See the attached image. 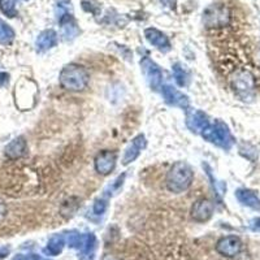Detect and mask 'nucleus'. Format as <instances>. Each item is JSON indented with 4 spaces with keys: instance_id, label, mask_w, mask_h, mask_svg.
Returning a JSON list of instances; mask_svg holds the SVG:
<instances>
[{
    "instance_id": "nucleus-1",
    "label": "nucleus",
    "mask_w": 260,
    "mask_h": 260,
    "mask_svg": "<svg viewBox=\"0 0 260 260\" xmlns=\"http://www.w3.org/2000/svg\"><path fill=\"white\" fill-rule=\"evenodd\" d=\"M192 180V172L189 166L183 162H177L169 172L168 178H167V185L171 191L181 192L186 190L190 186Z\"/></svg>"
},
{
    "instance_id": "nucleus-2",
    "label": "nucleus",
    "mask_w": 260,
    "mask_h": 260,
    "mask_svg": "<svg viewBox=\"0 0 260 260\" xmlns=\"http://www.w3.org/2000/svg\"><path fill=\"white\" fill-rule=\"evenodd\" d=\"M60 81L65 89L78 91V90H82L87 83V73L81 67L69 65V67H65L64 71L61 72Z\"/></svg>"
},
{
    "instance_id": "nucleus-3",
    "label": "nucleus",
    "mask_w": 260,
    "mask_h": 260,
    "mask_svg": "<svg viewBox=\"0 0 260 260\" xmlns=\"http://www.w3.org/2000/svg\"><path fill=\"white\" fill-rule=\"evenodd\" d=\"M204 24L208 27H224L231 24V11L222 4H213L203 13Z\"/></svg>"
},
{
    "instance_id": "nucleus-4",
    "label": "nucleus",
    "mask_w": 260,
    "mask_h": 260,
    "mask_svg": "<svg viewBox=\"0 0 260 260\" xmlns=\"http://www.w3.org/2000/svg\"><path fill=\"white\" fill-rule=\"evenodd\" d=\"M232 87L243 99L252 98L255 91L254 76L248 71H238L232 76Z\"/></svg>"
},
{
    "instance_id": "nucleus-5",
    "label": "nucleus",
    "mask_w": 260,
    "mask_h": 260,
    "mask_svg": "<svg viewBox=\"0 0 260 260\" xmlns=\"http://www.w3.org/2000/svg\"><path fill=\"white\" fill-rule=\"evenodd\" d=\"M203 136L211 141V142H215L216 145L222 146V147H231L232 143H233V138L231 136V132L228 130V127L225 126L221 122H217L216 125L211 127H206L204 129Z\"/></svg>"
},
{
    "instance_id": "nucleus-6",
    "label": "nucleus",
    "mask_w": 260,
    "mask_h": 260,
    "mask_svg": "<svg viewBox=\"0 0 260 260\" xmlns=\"http://www.w3.org/2000/svg\"><path fill=\"white\" fill-rule=\"evenodd\" d=\"M242 250V241L236 236H226L217 242L216 251L225 257H233Z\"/></svg>"
},
{
    "instance_id": "nucleus-7",
    "label": "nucleus",
    "mask_w": 260,
    "mask_h": 260,
    "mask_svg": "<svg viewBox=\"0 0 260 260\" xmlns=\"http://www.w3.org/2000/svg\"><path fill=\"white\" fill-rule=\"evenodd\" d=\"M212 213H213V204L211 203L210 201H207V199H201V201H198L194 206H192L191 215H192V219H194L195 221H199V222L207 221V220H210Z\"/></svg>"
},
{
    "instance_id": "nucleus-8",
    "label": "nucleus",
    "mask_w": 260,
    "mask_h": 260,
    "mask_svg": "<svg viewBox=\"0 0 260 260\" xmlns=\"http://www.w3.org/2000/svg\"><path fill=\"white\" fill-rule=\"evenodd\" d=\"M115 164V155L108 152V151H107V152H102V154L96 157V161H95L96 171L99 172V173H102V175H108V173L113 169Z\"/></svg>"
},
{
    "instance_id": "nucleus-9",
    "label": "nucleus",
    "mask_w": 260,
    "mask_h": 260,
    "mask_svg": "<svg viewBox=\"0 0 260 260\" xmlns=\"http://www.w3.org/2000/svg\"><path fill=\"white\" fill-rule=\"evenodd\" d=\"M26 150V143H25L24 138H16L15 141L9 143L6 147V155L9 159H18L25 154Z\"/></svg>"
},
{
    "instance_id": "nucleus-10",
    "label": "nucleus",
    "mask_w": 260,
    "mask_h": 260,
    "mask_svg": "<svg viewBox=\"0 0 260 260\" xmlns=\"http://www.w3.org/2000/svg\"><path fill=\"white\" fill-rule=\"evenodd\" d=\"M237 199L242 204L247 206L254 210H260V199L257 198L256 194L250 190H238L237 191Z\"/></svg>"
},
{
    "instance_id": "nucleus-11",
    "label": "nucleus",
    "mask_w": 260,
    "mask_h": 260,
    "mask_svg": "<svg viewBox=\"0 0 260 260\" xmlns=\"http://www.w3.org/2000/svg\"><path fill=\"white\" fill-rule=\"evenodd\" d=\"M57 42V36L56 32L53 30H46V31L41 32L37 39V46H38V50L43 51L47 50V48L53 47L56 45Z\"/></svg>"
},
{
    "instance_id": "nucleus-12",
    "label": "nucleus",
    "mask_w": 260,
    "mask_h": 260,
    "mask_svg": "<svg viewBox=\"0 0 260 260\" xmlns=\"http://www.w3.org/2000/svg\"><path fill=\"white\" fill-rule=\"evenodd\" d=\"M146 38H147V41L150 42L151 45L156 46V47L159 48H169V42L168 39H167V37L162 34V32H160L159 30L156 29H147L146 30Z\"/></svg>"
},
{
    "instance_id": "nucleus-13",
    "label": "nucleus",
    "mask_w": 260,
    "mask_h": 260,
    "mask_svg": "<svg viewBox=\"0 0 260 260\" xmlns=\"http://www.w3.org/2000/svg\"><path fill=\"white\" fill-rule=\"evenodd\" d=\"M15 39V30L0 18V45L9 46Z\"/></svg>"
},
{
    "instance_id": "nucleus-14",
    "label": "nucleus",
    "mask_w": 260,
    "mask_h": 260,
    "mask_svg": "<svg viewBox=\"0 0 260 260\" xmlns=\"http://www.w3.org/2000/svg\"><path fill=\"white\" fill-rule=\"evenodd\" d=\"M148 64V67L146 65V62H143V67H145V71H146V74H147V77L151 80V85L154 86H157L160 83V78H161V73H160V71L157 69V67H155V64H152L151 61H148V60H146Z\"/></svg>"
},
{
    "instance_id": "nucleus-15",
    "label": "nucleus",
    "mask_w": 260,
    "mask_h": 260,
    "mask_svg": "<svg viewBox=\"0 0 260 260\" xmlns=\"http://www.w3.org/2000/svg\"><path fill=\"white\" fill-rule=\"evenodd\" d=\"M62 247H64V238L61 236H55L50 240L45 251L50 255H57L61 252Z\"/></svg>"
},
{
    "instance_id": "nucleus-16",
    "label": "nucleus",
    "mask_w": 260,
    "mask_h": 260,
    "mask_svg": "<svg viewBox=\"0 0 260 260\" xmlns=\"http://www.w3.org/2000/svg\"><path fill=\"white\" fill-rule=\"evenodd\" d=\"M0 11L7 17H16L17 8H16V0H0Z\"/></svg>"
},
{
    "instance_id": "nucleus-17",
    "label": "nucleus",
    "mask_w": 260,
    "mask_h": 260,
    "mask_svg": "<svg viewBox=\"0 0 260 260\" xmlns=\"http://www.w3.org/2000/svg\"><path fill=\"white\" fill-rule=\"evenodd\" d=\"M72 12V3L71 0H57L56 3V15L59 20H61L65 16L71 15Z\"/></svg>"
},
{
    "instance_id": "nucleus-18",
    "label": "nucleus",
    "mask_w": 260,
    "mask_h": 260,
    "mask_svg": "<svg viewBox=\"0 0 260 260\" xmlns=\"http://www.w3.org/2000/svg\"><path fill=\"white\" fill-rule=\"evenodd\" d=\"M166 98L168 99V102H171L172 104H180V106H185L186 104V98L183 96L182 94L177 91V90L168 89L166 91Z\"/></svg>"
},
{
    "instance_id": "nucleus-19",
    "label": "nucleus",
    "mask_w": 260,
    "mask_h": 260,
    "mask_svg": "<svg viewBox=\"0 0 260 260\" xmlns=\"http://www.w3.org/2000/svg\"><path fill=\"white\" fill-rule=\"evenodd\" d=\"M106 207H107L106 202L98 201L96 203H95V207H94L95 213H98V215H99V213H103L104 211H106Z\"/></svg>"
},
{
    "instance_id": "nucleus-20",
    "label": "nucleus",
    "mask_w": 260,
    "mask_h": 260,
    "mask_svg": "<svg viewBox=\"0 0 260 260\" xmlns=\"http://www.w3.org/2000/svg\"><path fill=\"white\" fill-rule=\"evenodd\" d=\"M13 260H38L37 255H17Z\"/></svg>"
},
{
    "instance_id": "nucleus-21",
    "label": "nucleus",
    "mask_w": 260,
    "mask_h": 260,
    "mask_svg": "<svg viewBox=\"0 0 260 260\" xmlns=\"http://www.w3.org/2000/svg\"><path fill=\"white\" fill-rule=\"evenodd\" d=\"M9 81V76L4 72H0V86H6Z\"/></svg>"
},
{
    "instance_id": "nucleus-22",
    "label": "nucleus",
    "mask_w": 260,
    "mask_h": 260,
    "mask_svg": "<svg viewBox=\"0 0 260 260\" xmlns=\"http://www.w3.org/2000/svg\"><path fill=\"white\" fill-rule=\"evenodd\" d=\"M250 228L252 231L260 232V219H254L251 222H250Z\"/></svg>"
},
{
    "instance_id": "nucleus-23",
    "label": "nucleus",
    "mask_w": 260,
    "mask_h": 260,
    "mask_svg": "<svg viewBox=\"0 0 260 260\" xmlns=\"http://www.w3.org/2000/svg\"><path fill=\"white\" fill-rule=\"evenodd\" d=\"M162 2H164L166 4H168L169 7H172V8L176 6V0H162Z\"/></svg>"
},
{
    "instance_id": "nucleus-24",
    "label": "nucleus",
    "mask_w": 260,
    "mask_h": 260,
    "mask_svg": "<svg viewBox=\"0 0 260 260\" xmlns=\"http://www.w3.org/2000/svg\"><path fill=\"white\" fill-rule=\"evenodd\" d=\"M4 212H6V211H4V206H3V204H2V203H0V221L3 220Z\"/></svg>"
},
{
    "instance_id": "nucleus-25",
    "label": "nucleus",
    "mask_w": 260,
    "mask_h": 260,
    "mask_svg": "<svg viewBox=\"0 0 260 260\" xmlns=\"http://www.w3.org/2000/svg\"><path fill=\"white\" fill-rule=\"evenodd\" d=\"M103 260H118V259H116V257L111 256V255H107V256H104Z\"/></svg>"
}]
</instances>
